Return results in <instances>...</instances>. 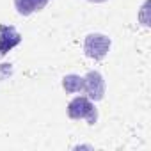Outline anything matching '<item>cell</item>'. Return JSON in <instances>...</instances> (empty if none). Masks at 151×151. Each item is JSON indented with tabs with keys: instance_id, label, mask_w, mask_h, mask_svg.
<instances>
[{
	"instance_id": "obj_3",
	"label": "cell",
	"mask_w": 151,
	"mask_h": 151,
	"mask_svg": "<svg viewBox=\"0 0 151 151\" xmlns=\"http://www.w3.org/2000/svg\"><path fill=\"white\" fill-rule=\"evenodd\" d=\"M84 93L93 101L103 100V96H105V78L100 71H96V69L87 71V75L84 77Z\"/></svg>"
},
{
	"instance_id": "obj_7",
	"label": "cell",
	"mask_w": 151,
	"mask_h": 151,
	"mask_svg": "<svg viewBox=\"0 0 151 151\" xmlns=\"http://www.w3.org/2000/svg\"><path fill=\"white\" fill-rule=\"evenodd\" d=\"M30 2H32V6H34V11H41V9H45V7L48 6L50 0H30Z\"/></svg>"
},
{
	"instance_id": "obj_8",
	"label": "cell",
	"mask_w": 151,
	"mask_h": 151,
	"mask_svg": "<svg viewBox=\"0 0 151 151\" xmlns=\"http://www.w3.org/2000/svg\"><path fill=\"white\" fill-rule=\"evenodd\" d=\"M89 2H93V4H101V2H107V0H89Z\"/></svg>"
},
{
	"instance_id": "obj_6",
	"label": "cell",
	"mask_w": 151,
	"mask_h": 151,
	"mask_svg": "<svg viewBox=\"0 0 151 151\" xmlns=\"http://www.w3.org/2000/svg\"><path fill=\"white\" fill-rule=\"evenodd\" d=\"M14 9H16L18 14H22V16H30L32 13H36L30 0H14Z\"/></svg>"
},
{
	"instance_id": "obj_5",
	"label": "cell",
	"mask_w": 151,
	"mask_h": 151,
	"mask_svg": "<svg viewBox=\"0 0 151 151\" xmlns=\"http://www.w3.org/2000/svg\"><path fill=\"white\" fill-rule=\"evenodd\" d=\"M62 89L66 93H82L84 91V77L80 75H66L62 78Z\"/></svg>"
},
{
	"instance_id": "obj_2",
	"label": "cell",
	"mask_w": 151,
	"mask_h": 151,
	"mask_svg": "<svg viewBox=\"0 0 151 151\" xmlns=\"http://www.w3.org/2000/svg\"><path fill=\"white\" fill-rule=\"evenodd\" d=\"M110 46H112V41L109 36L105 34H89L86 39H84V53L93 59V60H101L107 57V53L110 52Z\"/></svg>"
},
{
	"instance_id": "obj_4",
	"label": "cell",
	"mask_w": 151,
	"mask_h": 151,
	"mask_svg": "<svg viewBox=\"0 0 151 151\" xmlns=\"http://www.w3.org/2000/svg\"><path fill=\"white\" fill-rule=\"evenodd\" d=\"M22 43L20 32L13 25H0V57Z\"/></svg>"
},
{
	"instance_id": "obj_1",
	"label": "cell",
	"mask_w": 151,
	"mask_h": 151,
	"mask_svg": "<svg viewBox=\"0 0 151 151\" xmlns=\"http://www.w3.org/2000/svg\"><path fill=\"white\" fill-rule=\"evenodd\" d=\"M68 117L75 119V121H80L86 119L87 124H96L98 121V110L93 103V100H89L87 96H75L69 103H68Z\"/></svg>"
}]
</instances>
